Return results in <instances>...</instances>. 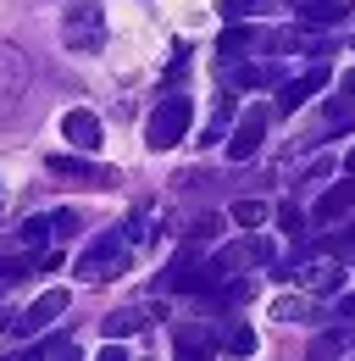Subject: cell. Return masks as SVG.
<instances>
[{
  "label": "cell",
  "mask_w": 355,
  "mask_h": 361,
  "mask_svg": "<svg viewBox=\"0 0 355 361\" xmlns=\"http://www.w3.org/2000/svg\"><path fill=\"white\" fill-rule=\"evenodd\" d=\"M128 267V239L123 233H100V239H89V250L78 256V283H111L117 272Z\"/></svg>",
  "instance_id": "cell-1"
},
{
  "label": "cell",
  "mask_w": 355,
  "mask_h": 361,
  "mask_svg": "<svg viewBox=\"0 0 355 361\" xmlns=\"http://www.w3.org/2000/svg\"><path fill=\"white\" fill-rule=\"evenodd\" d=\"M61 45H73V50H100L106 45V11H100V0H78V6L61 17Z\"/></svg>",
  "instance_id": "cell-2"
},
{
  "label": "cell",
  "mask_w": 355,
  "mask_h": 361,
  "mask_svg": "<svg viewBox=\"0 0 355 361\" xmlns=\"http://www.w3.org/2000/svg\"><path fill=\"white\" fill-rule=\"evenodd\" d=\"M189 111H194L189 94H167V100L150 111V134H144V139H150V150H173L178 139L189 134Z\"/></svg>",
  "instance_id": "cell-3"
},
{
  "label": "cell",
  "mask_w": 355,
  "mask_h": 361,
  "mask_svg": "<svg viewBox=\"0 0 355 361\" xmlns=\"http://www.w3.org/2000/svg\"><path fill=\"white\" fill-rule=\"evenodd\" d=\"M23 94H28V56L11 39H0V117H11L23 106Z\"/></svg>",
  "instance_id": "cell-4"
},
{
  "label": "cell",
  "mask_w": 355,
  "mask_h": 361,
  "mask_svg": "<svg viewBox=\"0 0 355 361\" xmlns=\"http://www.w3.org/2000/svg\"><path fill=\"white\" fill-rule=\"evenodd\" d=\"M211 262L222 267V278H228V272H239V267H278V245H272V239H261V233L250 228V239H239V245H222Z\"/></svg>",
  "instance_id": "cell-5"
},
{
  "label": "cell",
  "mask_w": 355,
  "mask_h": 361,
  "mask_svg": "<svg viewBox=\"0 0 355 361\" xmlns=\"http://www.w3.org/2000/svg\"><path fill=\"white\" fill-rule=\"evenodd\" d=\"M261 139H266V106H250L244 123H239L233 139H228V156H233V161H250V156L261 150Z\"/></svg>",
  "instance_id": "cell-6"
},
{
  "label": "cell",
  "mask_w": 355,
  "mask_h": 361,
  "mask_svg": "<svg viewBox=\"0 0 355 361\" xmlns=\"http://www.w3.org/2000/svg\"><path fill=\"white\" fill-rule=\"evenodd\" d=\"M61 312H67V289H44L23 317H11V328H17V334H39V328H50Z\"/></svg>",
  "instance_id": "cell-7"
},
{
  "label": "cell",
  "mask_w": 355,
  "mask_h": 361,
  "mask_svg": "<svg viewBox=\"0 0 355 361\" xmlns=\"http://www.w3.org/2000/svg\"><path fill=\"white\" fill-rule=\"evenodd\" d=\"M350 206H355V178H339L333 189H322V195H316V206H311V223H339Z\"/></svg>",
  "instance_id": "cell-8"
},
{
  "label": "cell",
  "mask_w": 355,
  "mask_h": 361,
  "mask_svg": "<svg viewBox=\"0 0 355 361\" xmlns=\"http://www.w3.org/2000/svg\"><path fill=\"white\" fill-rule=\"evenodd\" d=\"M322 84H328V67H322V61H316V67H311L306 78H289V84H278V111H300V106H306L311 94L322 90Z\"/></svg>",
  "instance_id": "cell-9"
},
{
  "label": "cell",
  "mask_w": 355,
  "mask_h": 361,
  "mask_svg": "<svg viewBox=\"0 0 355 361\" xmlns=\"http://www.w3.org/2000/svg\"><path fill=\"white\" fill-rule=\"evenodd\" d=\"M50 173H56V178H73V183H111V178H117L111 167L84 161V156H50Z\"/></svg>",
  "instance_id": "cell-10"
},
{
  "label": "cell",
  "mask_w": 355,
  "mask_h": 361,
  "mask_svg": "<svg viewBox=\"0 0 355 361\" xmlns=\"http://www.w3.org/2000/svg\"><path fill=\"white\" fill-rule=\"evenodd\" d=\"M294 6V17L306 23V28H328V23H344V11H350V0H289Z\"/></svg>",
  "instance_id": "cell-11"
},
{
  "label": "cell",
  "mask_w": 355,
  "mask_h": 361,
  "mask_svg": "<svg viewBox=\"0 0 355 361\" xmlns=\"http://www.w3.org/2000/svg\"><path fill=\"white\" fill-rule=\"evenodd\" d=\"M61 134L73 139V145H78V150H100V117H94V111H67V117H61Z\"/></svg>",
  "instance_id": "cell-12"
},
{
  "label": "cell",
  "mask_w": 355,
  "mask_h": 361,
  "mask_svg": "<svg viewBox=\"0 0 355 361\" xmlns=\"http://www.w3.org/2000/svg\"><path fill=\"white\" fill-rule=\"evenodd\" d=\"M211 350H217V334H211V328H194V322L178 328V356L183 361H206Z\"/></svg>",
  "instance_id": "cell-13"
},
{
  "label": "cell",
  "mask_w": 355,
  "mask_h": 361,
  "mask_svg": "<svg viewBox=\"0 0 355 361\" xmlns=\"http://www.w3.org/2000/svg\"><path fill=\"white\" fill-rule=\"evenodd\" d=\"M244 50H256L250 28H239V23H233V28H222V39H217V67H233Z\"/></svg>",
  "instance_id": "cell-14"
},
{
  "label": "cell",
  "mask_w": 355,
  "mask_h": 361,
  "mask_svg": "<svg viewBox=\"0 0 355 361\" xmlns=\"http://www.w3.org/2000/svg\"><path fill=\"white\" fill-rule=\"evenodd\" d=\"M306 283H311V295H333V289L344 283V267H339V262H316V267L306 272Z\"/></svg>",
  "instance_id": "cell-15"
},
{
  "label": "cell",
  "mask_w": 355,
  "mask_h": 361,
  "mask_svg": "<svg viewBox=\"0 0 355 361\" xmlns=\"http://www.w3.org/2000/svg\"><path fill=\"white\" fill-rule=\"evenodd\" d=\"M139 328H144V312H139V306H123V312L106 317V334H111V339H123V334H139Z\"/></svg>",
  "instance_id": "cell-16"
},
{
  "label": "cell",
  "mask_w": 355,
  "mask_h": 361,
  "mask_svg": "<svg viewBox=\"0 0 355 361\" xmlns=\"http://www.w3.org/2000/svg\"><path fill=\"white\" fill-rule=\"evenodd\" d=\"M228 217H233L239 228H261L266 223V206H261V200H233V206H228Z\"/></svg>",
  "instance_id": "cell-17"
},
{
  "label": "cell",
  "mask_w": 355,
  "mask_h": 361,
  "mask_svg": "<svg viewBox=\"0 0 355 361\" xmlns=\"http://www.w3.org/2000/svg\"><path fill=\"white\" fill-rule=\"evenodd\" d=\"M228 117H233V100L222 94V100H217V111H211V123H206V134H200V145H217V139L228 134Z\"/></svg>",
  "instance_id": "cell-18"
},
{
  "label": "cell",
  "mask_w": 355,
  "mask_h": 361,
  "mask_svg": "<svg viewBox=\"0 0 355 361\" xmlns=\"http://www.w3.org/2000/svg\"><path fill=\"white\" fill-rule=\"evenodd\" d=\"M350 123H355V100H333V106L322 111V128H328V134H339V128H350Z\"/></svg>",
  "instance_id": "cell-19"
},
{
  "label": "cell",
  "mask_w": 355,
  "mask_h": 361,
  "mask_svg": "<svg viewBox=\"0 0 355 361\" xmlns=\"http://www.w3.org/2000/svg\"><path fill=\"white\" fill-rule=\"evenodd\" d=\"M344 345H350V334H344V328H333V334H322V339L311 345V361H333Z\"/></svg>",
  "instance_id": "cell-20"
},
{
  "label": "cell",
  "mask_w": 355,
  "mask_h": 361,
  "mask_svg": "<svg viewBox=\"0 0 355 361\" xmlns=\"http://www.w3.org/2000/svg\"><path fill=\"white\" fill-rule=\"evenodd\" d=\"M17 239H23L28 250H39V245H50V217H28V223H23V233H17Z\"/></svg>",
  "instance_id": "cell-21"
},
{
  "label": "cell",
  "mask_w": 355,
  "mask_h": 361,
  "mask_svg": "<svg viewBox=\"0 0 355 361\" xmlns=\"http://www.w3.org/2000/svg\"><path fill=\"white\" fill-rule=\"evenodd\" d=\"M217 6H222V17H228V23H239V17H256L266 0H217Z\"/></svg>",
  "instance_id": "cell-22"
},
{
  "label": "cell",
  "mask_w": 355,
  "mask_h": 361,
  "mask_svg": "<svg viewBox=\"0 0 355 361\" xmlns=\"http://www.w3.org/2000/svg\"><path fill=\"white\" fill-rule=\"evenodd\" d=\"M78 233V217L73 212H50V239H73Z\"/></svg>",
  "instance_id": "cell-23"
},
{
  "label": "cell",
  "mask_w": 355,
  "mask_h": 361,
  "mask_svg": "<svg viewBox=\"0 0 355 361\" xmlns=\"http://www.w3.org/2000/svg\"><path fill=\"white\" fill-rule=\"evenodd\" d=\"M278 317H283V322H306V317H316L306 306V300H294V295H289V300H278Z\"/></svg>",
  "instance_id": "cell-24"
},
{
  "label": "cell",
  "mask_w": 355,
  "mask_h": 361,
  "mask_svg": "<svg viewBox=\"0 0 355 361\" xmlns=\"http://www.w3.org/2000/svg\"><path fill=\"white\" fill-rule=\"evenodd\" d=\"M61 350H67L61 339H44V345H28V350H23L17 361H50V356H61Z\"/></svg>",
  "instance_id": "cell-25"
},
{
  "label": "cell",
  "mask_w": 355,
  "mask_h": 361,
  "mask_svg": "<svg viewBox=\"0 0 355 361\" xmlns=\"http://www.w3.org/2000/svg\"><path fill=\"white\" fill-rule=\"evenodd\" d=\"M228 350H233V356H250V350H256V334H250V328H233V334H228Z\"/></svg>",
  "instance_id": "cell-26"
},
{
  "label": "cell",
  "mask_w": 355,
  "mask_h": 361,
  "mask_svg": "<svg viewBox=\"0 0 355 361\" xmlns=\"http://www.w3.org/2000/svg\"><path fill=\"white\" fill-rule=\"evenodd\" d=\"M206 233H217V217H194V228H189V239H206Z\"/></svg>",
  "instance_id": "cell-27"
},
{
  "label": "cell",
  "mask_w": 355,
  "mask_h": 361,
  "mask_svg": "<svg viewBox=\"0 0 355 361\" xmlns=\"http://www.w3.org/2000/svg\"><path fill=\"white\" fill-rule=\"evenodd\" d=\"M333 317H339V322H355V295H344V300L333 306Z\"/></svg>",
  "instance_id": "cell-28"
},
{
  "label": "cell",
  "mask_w": 355,
  "mask_h": 361,
  "mask_svg": "<svg viewBox=\"0 0 355 361\" xmlns=\"http://www.w3.org/2000/svg\"><path fill=\"white\" fill-rule=\"evenodd\" d=\"M100 361H128V356H123V350H117V345H111V350H100Z\"/></svg>",
  "instance_id": "cell-29"
},
{
  "label": "cell",
  "mask_w": 355,
  "mask_h": 361,
  "mask_svg": "<svg viewBox=\"0 0 355 361\" xmlns=\"http://www.w3.org/2000/svg\"><path fill=\"white\" fill-rule=\"evenodd\" d=\"M344 90H350V100H355V67H350V73H344Z\"/></svg>",
  "instance_id": "cell-30"
},
{
  "label": "cell",
  "mask_w": 355,
  "mask_h": 361,
  "mask_svg": "<svg viewBox=\"0 0 355 361\" xmlns=\"http://www.w3.org/2000/svg\"><path fill=\"white\" fill-rule=\"evenodd\" d=\"M344 167H350V178H355V150H350V161H344Z\"/></svg>",
  "instance_id": "cell-31"
},
{
  "label": "cell",
  "mask_w": 355,
  "mask_h": 361,
  "mask_svg": "<svg viewBox=\"0 0 355 361\" xmlns=\"http://www.w3.org/2000/svg\"><path fill=\"white\" fill-rule=\"evenodd\" d=\"M6 328H11V317H0V334H6Z\"/></svg>",
  "instance_id": "cell-32"
},
{
  "label": "cell",
  "mask_w": 355,
  "mask_h": 361,
  "mask_svg": "<svg viewBox=\"0 0 355 361\" xmlns=\"http://www.w3.org/2000/svg\"><path fill=\"white\" fill-rule=\"evenodd\" d=\"M61 361H78V356H73V350H61Z\"/></svg>",
  "instance_id": "cell-33"
}]
</instances>
